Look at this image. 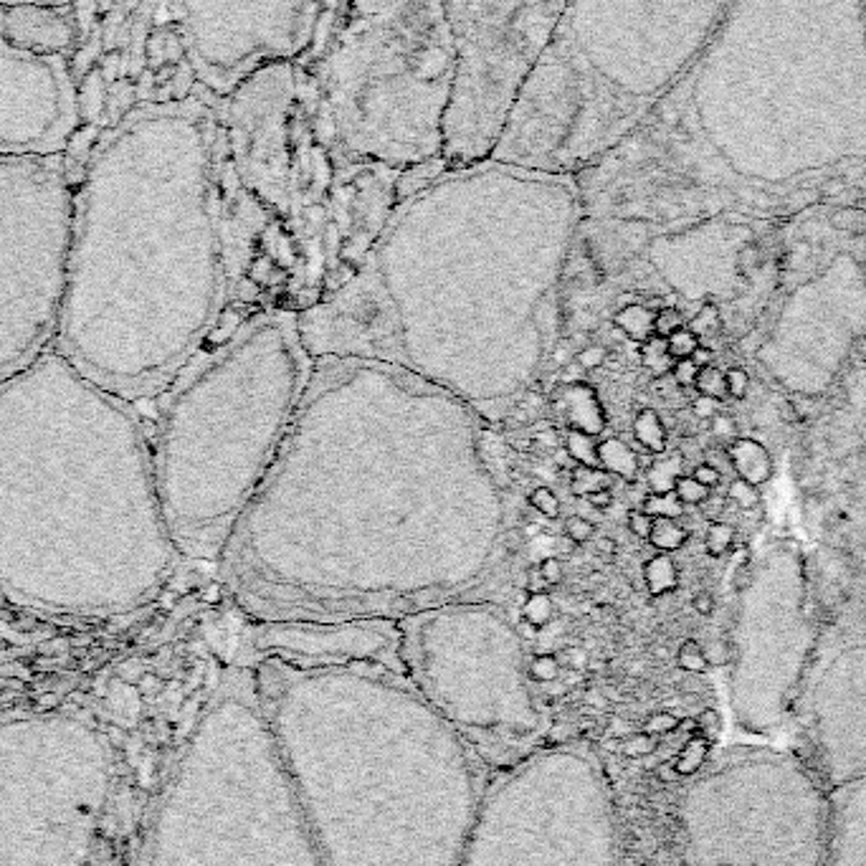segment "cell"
Returning <instances> with one entry per match:
<instances>
[{
  "label": "cell",
  "instance_id": "6da1fadb",
  "mask_svg": "<svg viewBox=\"0 0 866 866\" xmlns=\"http://www.w3.org/2000/svg\"><path fill=\"white\" fill-rule=\"evenodd\" d=\"M801 157L823 185L859 170L866 195V0H732L677 87L575 180L585 216H715L727 175Z\"/></svg>",
  "mask_w": 866,
  "mask_h": 866
},
{
  "label": "cell",
  "instance_id": "7a4b0ae2",
  "mask_svg": "<svg viewBox=\"0 0 866 866\" xmlns=\"http://www.w3.org/2000/svg\"><path fill=\"white\" fill-rule=\"evenodd\" d=\"M226 213L221 99L127 109L74 183L56 350L125 401L160 388L213 322Z\"/></svg>",
  "mask_w": 866,
  "mask_h": 866
},
{
  "label": "cell",
  "instance_id": "3957f363",
  "mask_svg": "<svg viewBox=\"0 0 866 866\" xmlns=\"http://www.w3.org/2000/svg\"><path fill=\"white\" fill-rule=\"evenodd\" d=\"M155 464L125 398L59 350L0 378V590L59 616H112L173 565Z\"/></svg>",
  "mask_w": 866,
  "mask_h": 866
},
{
  "label": "cell",
  "instance_id": "277c9868",
  "mask_svg": "<svg viewBox=\"0 0 866 866\" xmlns=\"http://www.w3.org/2000/svg\"><path fill=\"white\" fill-rule=\"evenodd\" d=\"M269 725L322 864L459 866L482 801L474 753L421 694L302 674Z\"/></svg>",
  "mask_w": 866,
  "mask_h": 866
},
{
  "label": "cell",
  "instance_id": "5b68a950",
  "mask_svg": "<svg viewBox=\"0 0 866 866\" xmlns=\"http://www.w3.org/2000/svg\"><path fill=\"white\" fill-rule=\"evenodd\" d=\"M732 0H568L492 160L580 175L679 84Z\"/></svg>",
  "mask_w": 866,
  "mask_h": 866
},
{
  "label": "cell",
  "instance_id": "8992f818",
  "mask_svg": "<svg viewBox=\"0 0 866 866\" xmlns=\"http://www.w3.org/2000/svg\"><path fill=\"white\" fill-rule=\"evenodd\" d=\"M304 71L322 140L347 165H446L461 54L444 0H320Z\"/></svg>",
  "mask_w": 866,
  "mask_h": 866
},
{
  "label": "cell",
  "instance_id": "52a82bcc",
  "mask_svg": "<svg viewBox=\"0 0 866 866\" xmlns=\"http://www.w3.org/2000/svg\"><path fill=\"white\" fill-rule=\"evenodd\" d=\"M150 866H325L259 707L221 694L157 813Z\"/></svg>",
  "mask_w": 866,
  "mask_h": 866
},
{
  "label": "cell",
  "instance_id": "ba28073f",
  "mask_svg": "<svg viewBox=\"0 0 866 866\" xmlns=\"http://www.w3.org/2000/svg\"><path fill=\"white\" fill-rule=\"evenodd\" d=\"M687 866H829L831 793L801 758L732 747L679 803Z\"/></svg>",
  "mask_w": 866,
  "mask_h": 866
},
{
  "label": "cell",
  "instance_id": "9c48e42d",
  "mask_svg": "<svg viewBox=\"0 0 866 866\" xmlns=\"http://www.w3.org/2000/svg\"><path fill=\"white\" fill-rule=\"evenodd\" d=\"M459 866H618L606 775L575 747L509 765L482 793Z\"/></svg>",
  "mask_w": 866,
  "mask_h": 866
},
{
  "label": "cell",
  "instance_id": "30bf717a",
  "mask_svg": "<svg viewBox=\"0 0 866 866\" xmlns=\"http://www.w3.org/2000/svg\"><path fill=\"white\" fill-rule=\"evenodd\" d=\"M71 221L74 178L64 155L0 160V378L56 337Z\"/></svg>",
  "mask_w": 866,
  "mask_h": 866
},
{
  "label": "cell",
  "instance_id": "8fae6325",
  "mask_svg": "<svg viewBox=\"0 0 866 866\" xmlns=\"http://www.w3.org/2000/svg\"><path fill=\"white\" fill-rule=\"evenodd\" d=\"M84 727L69 717H38L31 763L23 765L33 717L3 722L11 763L0 770V866H84L102 811L107 750L97 740L59 765Z\"/></svg>",
  "mask_w": 866,
  "mask_h": 866
},
{
  "label": "cell",
  "instance_id": "7c38bea8",
  "mask_svg": "<svg viewBox=\"0 0 866 866\" xmlns=\"http://www.w3.org/2000/svg\"><path fill=\"white\" fill-rule=\"evenodd\" d=\"M418 694L436 715L494 765H515L535 753L542 717L517 634L507 628L436 626L411 644Z\"/></svg>",
  "mask_w": 866,
  "mask_h": 866
},
{
  "label": "cell",
  "instance_id": "4fadbf2b",
  "mask_svg": "<svg viewBox=\"0 0 866 866\" xmlns=\"http://www.w3.org/2000/svg\"><path fill=\"white\" fill-rule=\"evenodd\" d=\"M568 0H444L461 69L446 122V168L492 155L527 71Z\"/></svg>",
  "mask_w": 866,
  "mask_h": 866
},
{
  "label": "cell",
  "instance_id": "5bb4252c",
  "mask_svg": "<svg viewBox=\"0 0 866 866\" xmlns=\"http://www.w3.org/2000/svg\"><path fill=\"white\" fill-rule=\"evenodd\" d=\"M195 84L226 99L271 64L299 61L320 0H170Z\"/></svg>",
  "mask_w": 866,
  "mask_h": 866
},
{
  "label": "cell",
  "instance_id": "9a60e30c",
  "mask_svg": "<svg viewBox=\"0 0 866 866\" xmlns=\"http://www.w3.org/2000/svg\"><path fill=\"white\" fill-rule=\"evenodd\" d=\"M79 122L66 56L31 54L0 38V160L64 155Z\"/></svg>",
  "mask_w": 866,
  "mask_h": 866
},
{
  "label": "cell",
  "instance_id": "2e32d148",
  "mask_svg": "<svg viewBox=\"0 0 866 866\" xmlns=\"http://www.w3.org/2000/svg\"><path fill=\"white\" fill-rule=\"evenodd\" d=\"M831 674L803 707V763L829 793L866 778V669Z\"/></svg>",
  "mask_w": 866,
  "mask_h": 866
},
{
  "label": "cell",
  "instance_id": "e0dca14e",
  "mask_svg": "<svg viewBox=\"0 0 866 866\" xmlns=\"http://www.w3.org/2000/svg\"><path fill=\"white\" fill-rule=\"evenodd\" d=\"M0 38L31 54L66 56L76 41L71 6H0Z\"/></svg>",
  "mask_w": 866,
  "mask_h": 866
},
{
  "label": "cell",
  "instance_id": "ac0fdd59",
  "mask_svg": "<svg viewBox=\"0 0 866 866\" xmlns=\"http://www.w3.org/2000/svg\"><path fill=\"white\" fill-rule=\"evenodd\" d=\"M829 866H866V778L831 793Z\"/></svg>",
  "mask_w": 866,
  "mask_h": 866
},
{
  "label": "cell",
  "instance_id": "d6986e66",
  "mask_svg": "<svg viewBox=\"0 0 866 866\" xmlns=\"http://www.w3.org/2000/svg\"><path fill=\"white\" fill-rule=\"evenodd\" d=\"M555 413H560L570 431L588 433V436H598L606 428V416L598 403L593 388L585 383H565L555 390L553 396Z\"/></svg>",
  "mask_w": 866,
  "mask_h": 866
},
{
  "label": "cell",
  "instance_id": "ffe728a7",
  "mask_svg": "<svg viewBox=\"0 0 866 866\" xmlns=\"http://www.w3.org/2000/svg\"><path fill=\"white\" fill-rule=\"evenodd\" d=\"M727 456H730L732 469L737 471V479H745L755 487L768 482L773 474V459L768 449L753 439H735L727 446Z\"/></svg>",
  "mask_w": 866,
  "mask_h": 866
},
{
  "label": "cell",
  "instance_id": "44dd1931",
  "mask_svg": "<svg viewBox=\"0 0 866 866\" xmlns=\"http://www.w3.org/2000/svg\"><path fill=\"white\" fill-rule=\"evenodd\" d=\"M598 464L611 477H621L626 482H634L641 471L639 454L621 439H603L598 444Z\"/></svg>",
  "mask_w": 866,
  "mask_h": 866
},
{
  "label": "cell",
  "instance_id": "7402d4cb",
  "mask_svg": "<svg viewBox=\"0 0 866 866\" xmlns=\"http://www.w3.org/2000/svg\"><path fill=\"white\" fill-rule=\"evenodd\" d=\"M654 320L656 309H651L649 304H626L613 317V327H618L628 340L644 345L649 337H654Z\"/></svg>",
  "mask_w": 866,
  "mask_h": 866
},
{
  "label": "cell",
  "instance_id": "603a6c76",
  "mask_svg": "<svg viewBox=\"0 0 866 866\" xmlns=\"http://www.w3.org/2000/svg\"><path fill=\"white\" fill-rule=\"evenodd\" d=\"M644 580L651 596H666L679 585L677 565L669 555H656L644 565Z\"/></svg>",
  "mask_w": 866,
  "mask_h": 866
},
{
  "label": "cell",
  "instance_id": "cb8c5ba5",
  "mask_svg": "<svg viewBox=\"0 0 866 866\" xmlns=\"http://www.w3.org/2000/svg\"><path fill=\"white\" fill-rule=\"evenodd\" d=\"M634 436L649 454L659 456L666 451V428L656 411L646 408L634 418Z\"/></svg>",
  "mask_w": 866,
  "mask_h": 866
},
{
  "label": "cell",
  "instance_id": "d4e9b609",
  "mask_svg": "<svg viewBox=\"0 0 866 866\" xmlns=\"http://www.w3.org/2000/svg\"><path fill=\"white\" fill-rule=\"evenodd\" d=\"M682 464H684L682 454H672V456H666V459H656L654 464L649 466V474H646L651 492L654 494L674 492V484H677V479L682 477Z\"/></svg>",
  "mask_w": 866,
  "mask_h": 866
},
{
  "label": "cell",
  "instance_id": "484cf974",
  "mask_svg": "<svg viewBox=\"0 0 866 866\" xmlns=\"http://www.w3.org/2000/svg\"><path fill=\"white\" fill-rule=\"evenodd\" d=\"M687 530L679 525L677 520H669V517H654V527H651L649 542L661 550V553H674L679 547H684L687 542Z\"/></svg>",
  "mask_w": 866,
  "mask_h": 866
},
{
  "label": "cell",
  "instance_id": "4316f807",
  "mask_svg": "<svg viewBox=\"0 0 866 866\" xmlns=\"http://www.w3.org/2000/svg\"><path fill=\"white\" fill-rule=\"evenodd\" d=\"M565 454H568L575 464L601 469V464H598L596 436H588V433H580V431H568V436H565Z\"/></svg>",
  "mask_w": 866,
  "mask_h": 866
},
{
  "label": "cell",
  "instance_id": "83f0119b",
  "mask_svg": "<svg viewBox=\"0 0 866 866\" xmlns=\"http://www.w3.org/2000/svg\"><path fill=\"white\" fill-rule=\"evenodd\" d=\"M641 363L646 370H651L654 375H669L674 368V358L669 355V347H666V337H649V340L641 345Z\"/></svg>",
  "mask_w": 866,
  "mask_h": 866
},
{
  "label": "cell",
  "instance_id": "f1b7e54d",
  "mask_svg": "<svg viewBox=\"0 0 866 866\" xmlns=\"http://www.w3.org/2000/svg\"><path fill=\"white\" fill-rule=\"evenodd\" d=\"M829 226L839 233L861 236V233H866V208L861 206L834 208V213L829 216Z\"/></svg>",
  "mask_w": 866,
  "mask_h": 866
},
{
  "label": "cell",
  "instance_id": "f546056e",
  "mask_svg": "<svg viewBox=\"0 0 866 866\" xmlns=\"http://www.w3.org/2000/svg\"><path fill=\"white\" fill-rule=\"evenodd\" d=\"M735 545V527L727 525V522H710L707 532H704V550L712 555V558H722L727 555Z\"/></svg>",
  "mask_w": 866,
  "mask_h": 866
},
{
  "label": "cell",
  "instance_id": "4dcf8cb0",
  "mask_svg": "<svg viewBox=\"0 0 866 866\" xmlns=\"http://www.w3.org/2000/svg\"><path fill=\"white\" fill-rule=\"evenodd\" d=\"M596 489H611V474L603 469H593V466H578L573 471V494L588 497Z\"/></svg>",
  "mask_w": 866,
  "mask_h": 866
},
{
  "label": "cell",
  "instance_id": "1f68e13d",
  "mask_svg": "<svg viewBox=\"0 0 866 866\" xmlns=\"http://www.w3.org/2000/svg\"><path fill=\"white\" fill-rule=\"evenodd\" d=\"M641 509L651 517H669V520H679L687 507L679 502V497L674 492H666V494L651 492L649 497L644 499V504H641Z\"/></svg>",
  "mask_w": 866,
  "mask_h": 866
},
{
  "label": "cell",
  "instance_id": "d6a6232c",
  "mask_svg": "<svg viewBox=\"0 0 866 866\" xmlns=\"http://www.w3.org/2000/svg\"><path fill=\"white\" fill-rule=\"evenodd\" d=\"M553 613H555L553 598L547 596V593H530L527 601L522 603V618L535 628H542L545 623H550Z\"/></svg>",
  "mask_w": 866,
  "mask_h": 866
},
{
  "label": "cell",
  "instance_id": "836d02e7",
  "mask_svg": "<svg viewBox=\"0 0 866 866\" xmlns=\"http://www.w3.org/2000/svg\"><path fill=\"white\" fill-rule=\"evenodd\" d=\"M699 396L715 398V401H725L727 398V383H725V370H720L717 365L710 368H702L697 375V383H694Z\"/></svg>",
  "mask_w": 866,
  "mask_h": 866
},
{
  "label": "cell",
  "instance_id": "e575fe53",
  "mask_svg": "<svg viewBox=\"0 0 866 866\" xmlns=\"http://www.w3.org/2000/svg\"><path fill=\"white\" fill-rule=\"evenodd\" d=\"M249 277L254 279L259 287H277V284H282L284 279H287V271H284L282 266H277V261L271 259V256L261 254L256 256L254 264H251Z\"/></svg>",
  "mask_w": 866,
  "mask_h": 866
},
{
  "label": "cell",
  "instance_id": "d590c367",
  "mask_svg": "<svg viewBox=\"0 0 866 866\" xmlns=\"http://www.w3.org/2000/svg\"><path fill=\"white\" fill-rule=\"evenodd\" d=\"M687 327L699 337V340H702V337L717 335V332L722 330L720 309H717L715 304H702V307H699V312L687 322Z\"/></svg>",
  "mask_w": 866,
  "mask_h": 866
},
{
  "label": "cell",
  "instance_id": "8d00e7d4",
  "mask_svg": "<svg viewBox=\"0 0 866 866\" xmlns=\"http://www.w3.org/2000/svg\"><path fill=\"white\" fill-rule=\"evenodd\" d=\"M699 345H702V340H699V337L694 335V332L689 330L687 325H684L682 330L672 332V335L666 337V347H669V355L674 358V363H677V360L692 358V352L697 350Z\"/></svg>",
  "mask_w": 866,
  "mask_h": 866
},
{
  "label": "cell",
  "instance_id": "74e56055",
  "mask_svg": "<svg viewBox=\"0 0 866 866\" xmlns=\"http://www.w3.org/2000/svg\"><path fill=\"white\" fill-rule=\"evenodd\" d=\"M712 489H707L704 484H699L697 479L692 477V474H682V477L677 479V484H674V494L679 497V502L684 504V507H697V504H702L704 499L710 497Z\"/></svg>",
  "mask_w": 866,
  "mask_h": 866
},
{
  "label": "cell",
  "instance_id": "f35d334b",
  "mask_svg": "<svg viewBox=\"0 0 866 866\" xmlns=\"http://www.w3.org/2000/svg\"><path fill=\"white\" fill-rule=\"evenodd\" d=\"M530 504L537 515H542L545 520H558L560 517V499L558 494L550 487H535L530 492Z\"/></svg>",
  "mask_w": 866,
  "mask_h": 866
},
{
  "label": "cell",
  "instance_id": "ab89813d",
  "mask_svg": "<svg viewBox=\"0 0 866 866\" xmlns=\"http://www.w3.org/2000/svg\"><path fill=\"white\" fill-rule=\"evenodd\" d=\"M727 499H732L740 509H755L763 502V494H760V489L755 487V484L745 482V479H735V482L730 484V489H727Z\"/></svg>",
  "mask_w": 866,
  "mask_h": 866
},
{
  "label": "cell",
  "instance_id": "60d3db41",
  "mask_svg": "<svg viewBox=\"0 0 866 866\" xmlns=\"http://www.w3.org/2000/svg\"><path fill=\"white\" fill-rule=\"evenodd\" d=\"M684 325H687V320H684L682 309H677V307H661V309H656L654 335L669 337V335H672V332L682 330Z\"/></svg>",
  "mask_w": 866,
  "mask_h": 866
},
{
  "label": "cell",
  "instance_id": "b9f144b4",
  "mask_svg": "<svg viewBox=\"0 0 866 866\" xmlns=\"http://www.w3.org/2000/svg\"><path fill=\"white\" fill-rule=\"evenodd\" d=\"M563 535L570 537L575 545H583V542H588V540H593V537H596V525H593L590 520H585V517H580V515H570L568 520L563 522Z\"/></svg>",
  "mask_w": 866,
  "mask_h": 866
},
{
  "label": "cell",
  "instance_id": "7bdbcfd3",
  "mask_svg": "<svg viewBox=\"0 0 866 866\" xmlns=\"http://www.w3.org/2000/svg\"><path fill=\"white\" fill-rule=\"evenodd\" d=\"M606 358H608L606 345H601V342H593V345H585L583 350H578V355H575V363H578L583 370H596V368H601L603 363H606Z\"/></svg>",
  "mask_w": 866,
  "mask_h": 866
},
{
  "label": "cell",
  "instance_id": "ee69618b",
  "mask_svg": "<svg viewBox=\"0 0 866 866\" xmlns=\"http://www.w3.org/2000/svg\"><path fill=\"white\" fill-rule=\"evenodd\" d=\"M735 264L740 274H755L763 266V251H760L758 244H745L737 251Z\"/></svg>",
  "mask_w": 866,
  "mask_h": 866
},
{
  "label": "cell",
  "instance_id": "f6af8a7d",
  "mask_svg": "<svg viewBox=\"0 0 866 866\" xmlns=\"http://www.w3.org/2000/svg\"><path fill=\"white\" fill-rule=\"evenodd\" d=\"M725 383H727V396L735 398V401L747 398V390H750V375H747V370L730 368L725 373Z\"/></svg>",
  "mask_w": 866,
  "mask_h": 866
},
{
  "label": "cell",
  "instance_id": "bcb514c9",
  "mask_svg": "<svg viewBox=\"0 0 866 866\" xmlns=\"http://www.w3.org/2000/svg\"><path fill=\"white\" fill-rule=\"evenodd\" d=\"M537 573L542 575V580H545L547 585H560L563 583V560L555 558V555H550V558H542L540 565H537Z\"/></svg>",
  "mask_w": 866,
  "mask_h": 866
},
{
  "label": "cell",
  "instance_id": "7dc6e473",
  "mask_svg": "<svg viewBox=\"0 0 866 866\" xmlns=\"http://www.w3.org/2000/svg\"><path fill=\"white\" fill-rule=\"evenodd\" d=\"M679 661H682V666H687V669H704L707 656H704L702 646H699L697 641H684L682 649H679Z\"/></svg>",
  "mask_w": 866,
  "mask_h": 866
},
{
  "label": "cell",
  "instance_id": "c3c4849f",
  "mask_svg": "<svg viewBox=\"0 0 866 866\" xmlns=\"http://www.w3.org/2000/svg\"><path fill=\"white\" fill-rule=\"evenodd\" d=\"M674 378V383L682 385V388H694V383H697V375L699 368L692 363V360H677L672 368V373H669Z\"/></svg>",
  "mask_w": 866,
  "mask_h": 866
},
{
  "label": "cell",
  "instance_id": "681fc988",
  "mask_svg": "<svg viewBox=\"0 0 866 866\" xmlns=\"http://www.w3.org/2000/svg\"><path fill=\"white\" fill-rule=\"evenodd\" d=\"M651 527H654V517L646 515L644 509H634V512L628 515V530H631L634 537H639V540H649Z\"/></svg>",
  "mask_w": 866,
  "mask_h": 866
},
{
  "label": "cell",
  "instance_id": "f907efd6",
  "mask_svg": "<svg viewBox=\"0 0 866 866\" xmlns=\"http://www.w3.org/2000/svg\"><path fill=\"white\" fill-rule=\"evenodd\" d=\"M692 477L697 479L699 484H704V487H707V489H715L717 484L722 482V471L717 469L715 464H710V461H702V464L694 466Z\"/></svg>",
  "mask_w": 866,
  "mask_h": 866
},
{
  "label": "cell",
  "instance_id": "816d5d0a",
  "mask_svg": "<svg viewBox=\"0 0 866 866\" xmlns=\"http://www.w3.org/2000/svg\"><path fill=\"white\" fill-rule=\"evenodd\" d=\"M712 433H715V436H720V439H727L732 444V441L737 439L735 421H732L730 416H725V413H717V416L712 418Z\"/></svg>",
  "mask_w": 866,
  "mask_h": 866
},
{
  "label": "cell",
  "instance_id": "f5cc1de1",
  "mask_svg": "<svg viewBox=\"0 0 866 866\" xmlns=\"http://www.w3.org/2000/svg\"><path fill=\"white\" fill-rule=\"evenodd\" d=\"M750 585H753V565H750V560H742L735 568V575H732V588L737 593H745Z\"/></svg>",
  "mask_w": 866,
  "mask_h": 866
},
{
  "label": "cell",
  "instance_id": "db71d44e",
  "mask_svg": "<svg viewBox=\"0 0 866 866\" xmlns=\"http://www.w3.org/2000/svg\"><path fill=\"white\" fill-rule=\"evenodd\" d=\"M720 403L715 401V398H707V396H697V401L692 403V411L697 418H707V421H712V418L720 413Z\"/></svg>",
  "mask_w": 866,
  "mask_h": 866
},
{
  "label": "cell",
  "instance_id": "11a10c76",
  "mask_svg": "<svg viewBox=\"0 0 866 866\" xmlns=\"http://www.w3.org/2000/svg\"><path fill=\"white\" fill-rule=\"evenodd\" d=\"M575 360V352H573V342L570 340H558L553 347V363L560 365V368H565L568 363H573Z\"/></svg>",
  "mask_w": 866,
  "mask_h": 866
},
{
  "label": "cell",
  "instance_id": "9f6ffc18",
  "mask_svg": "<svg viewBox=\"0 0 866 866\" xmlns=\"http://www.w3.org/2000/svg\"><path fill=\"white\" fill-rule=\"evenodd\" d=\"M692 606L699 616H712V611H715V598H712V593L702 590V593H697V596L692 598Z\"/></svg>",
  "mask_w": 866,
  "mask_h": 866
},
{
  "label": "cell",
  "instance_id": "6f0895ef",
  "mask_svg": "<svg viewBox=\"0 0 866 866\" xmlns=\"http://www.w3.org/2000/svg\"><path fill=\"white\" fill-rule=\"evenodd\" d=\"M259 294H261V287L254 282V279L251 277L241 279L239 282V299L241 302H256V299H259Z\"/></svg>",
  "mask_w": 866,
  "mask_h": 866
},
{
  "label": "cell",
  "instance_id": "680465c9",
  "mask_svg": "<svg viewBox=\"0 0 866 866\" xmlns=\"http://www.w3.org/2000/svg\"><path fill=\"white\" fill-rule=\"evenodd\" d=\"M553 672H555V661L545 659V656H542V659H535V664H532L530 677L532 679H547V677H553Z\"/></svg>",
  "mask_w": 866,
  "mask_h": 866
},
{
  "label": "cell",
  "instance_id": "91938a15",
  "mask_svg": "<svg viewBox=\"0 0 866 866\" xmlns=\"http://www.w3.org/2000/svg\"><path fill=\"white\" fill-rule=\"evenodd\" d=\"M689 360H692V363L697 365L699 370H702V368H710L712 360H715V352H712L710 347H707V345H699L697 350L692 352V358H689Z\"/></svg>",
  "mask_w": 866,
  "mask_h": 866
},
{
  "label": "cell",
  "instance_id": "94428289",
  "mask_svg": "<svg viewBox=\"0 0 866 866\" xmlns=\"http://www.w3.org/2000/svg\"><path fill=\"white\" fill-rule=\"evenodd\" d=\"M585 499L596 509H608L613 504V492L611 489H596V492H590Z\"/></svg>",
  "mask_w": 866,
  "mask_h": 866
},
{
  "label": "cell",
  "instance_id": "6125c7cd",
  "mask_svg": "<svg viewBox=\"0 0 866 866\" xmlns=\"http://www.w3.org/2000/svg\"><path fill=\"white\" fill-rule=\"evenodd\" d=\"M18 3H38V6H74V0H0V6H18Z\"/></svg>",
  "mask_w": 866,
  "mask_h": 866
},
{
  "label": "cell",
  "instance_id": "be15d7a7",
  "mask_svg": "<svg viewBox=\"0 0 866 866\" xmlns=\"http://www.w3.org/2000/svg\"><path fill=\"white\" fill-rule=\"evenodd\" d=\"M851 358L856 363H866V335H856L851 340Z\"/></svg>",
  "mask_w": 866,
  "mask_h": 866
},
{
  "label": "cell",
  "instance_id": "e7e4bbea",
  "mask_svg": "<svg viewBox=\"0 0 866 866\" xmlns=\"http://www.w3.org/2000/svg\"><path fill=\"white\" fill-rule=\"evenodd\" d=\"M596 550L601 555H606V558H611V555H616L618 545H616V540H611L608 535H601V537H596Z\"/></svg>",
  "mask_w": 866,
  "mask_h": 866
},
{
  "label": "cell",
  "instance_id": "03108f58",
  "mask_svg": "<svg viewBox=\"0 0 866 866\" xmlns=\"http://www.w3.org/2000/svg\"><path fill=\"white\" fill-rule=\"evenodd\" d=\"M555 547H558V550H560V553H563V555H570V553H573V550H575V542L570 540V537H565V535H563V537H560L558 542H555Z\"/></svg>",
  "mask_w": 866,
  "mask_h": 866
}]
</instances>
